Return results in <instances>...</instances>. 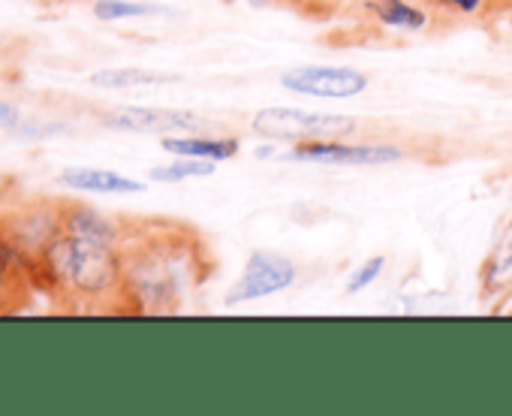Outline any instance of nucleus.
Returning a JSON list of instances; mask_svg holds the SVG:
<instances>
[{"mask_svg":"<svg viewBox=\"0 0 512 416\" xmlns=\"http://www.w3.org/2000/svg\"><path fill=\"white\" fill-rule=\"evenodd\" d=\"M124 311L178 314L211 278V254L181 224L136 227L124 248Z\"/></svg>","mask_w":512,"mask_h":416,"instance_id":"1","label":"nucleus"},{"mask_svg":"<svg viewBox=\"0 0 512 416\" xmlns=\"http://www.w3.org/2000/svg\"><path fill=\"white\" fill-rule=\"evenodd\" d=\"M31 278H40L52 296L79 311H124V254L121 248L58 233L34 260Z\"/></svg>","mask_w":512,"mask_h":416,"instance_id":"2","label":"nucleus"},{"mask_svg":"<svg viewBox=\"0 0 512 416\" xmlns=\"http://www.w3.org/2000/svg\"><path fill=\"white\" fill-rule=\"evenodd\" d=\"M256 136L272 142H314V139H353L362 127L350 115H329V112H308V109H287L272 106L260 109L250 118Z\"/></svg>","mask_w":512,"mask_h":416,"instance_id":"3","label":"nucleus"},{"mask_svg":"<svg viewBox=\"0 0 512 416\" xmlns=\"http://www.w3.org/2000/svg\"><path fill=\"white\" fill-rule=\"evenodd\" d=\"M281 160L293 163H323V166H389L404 160L401 145L386 142H353V139H314L290 145Z\"/></svg>","mask_w":512,"mask_h":416,"instance_id":"4","label":"nucleus"},{"mask_svg":"<svg viewBox=\"0 0 512 416\" xmlns=\"http://www.w3.org/2000/svg\"><path fill=\"white\" fill-rule=\"evenodd\" d=\"M299 281V266L275 251H253L244 260V269L238 275V281L229 287L226 293V305L235 308L241 302H256L266 296H278L284 290H290Z\"/></svg>","mask_w":512,"mask_h":416,"instance_id":"5","label":"nucleus"},{"mask_svg":"<svg viewBox=\"0 0 512 416\" xmlns=\"http://www.w3.org/2000/svg\"><path fill=\"white\" fill-rule=\"evenodd\" d=\"M100 124L115 133H148V136H172V133H202L208 124L202 115L187 109H163V106H112L100 112Z\"/></svg>","mask_w":512,"mask_h":416,"instance_id":"6","label":"nucleus"},{"mask_svg":"<svg viewBox=\"0 0 512 416\" xmlns=\"http://www.w3.org/2000/svg\"><path fill=\"white\" fill-rule=\"evenodd\" d=\"M371 79L362 70L353 67H329V64H308L293 67L281 76V88L299 97H317V100H350L365 94Z\"/></svg>","mask_w":512,"mask_h":416,"instance_id":"7","label":"nucleus"},{"mask_svg":"<svg viewBox=\"0 0 512 416\" xmlns=\"http://www.w3.org/2000/svg\"><path fill=\"white\" fill-rule=\"evenodd\" d=\"M10 242H16L31 260L43 254V248L61 233V205H31L25 212L13 215L7 227H0Z\"/></svg>","mask_w":512,"mask_h":416,"instance_id":"8","label":"nucleus"},{"mask_svg":"<svg viewBox=\"0 0 512 416\" xmlns=\"http://www.w3.org/2000/svg\"><path fill=\"white\" fill-rule=\"evenodd\" d=\"M61 230L79 239H91L100 245H112V248H124L127 236L133 227L121 224L118 218L100 212L97 205L88 202H61Z\"/></svg>","mask_w":512,"mask_h":416,"instance_id":"9","label":"nucleus"},{"mask_svg":"<svg viewBox=\"0 0 512 416\" xmlns=\"http://www.w3.org/2000/svg\"><path fill=\"white\" fill-rule=\"evenodd\" d=\"M58 184L70 193H88V196H133L145 190L142 181L103 166H67L58 172Z\"/></svg>","mask_w":512,"mask_h":416,"instance_id":"10","label":"nucleus"},{"mask_svg":"<svg viewBox=\"0 0 512 416\" xmlns=\"http://www.w3.org/2000/svg\"><path fill=\"white\" fill-rule=\"evenodd\" d=\"M479 290H482L485 299H506V296H512V212H509V218H506L494 248L482 260Z\"/></svg>","mask_w":512,"mask_h":416,"instance_id":"11","label":"nucleus"},{"mask_svg":"<svg viewBox=\"0 0 512 416\" xmlns=\"http://www.w3.org/2000/svg\"><path fill=\"white\" fill-rule=\"evenodd\" d=\"M365 13L377 28L398 34H422L437 25L434 13L419 0H380L374 7H365Z\"/></svg>","mask_w":512,"mask_h":416,"instance_id":"12","label":"nucleus"},{"mask_svg":"<svg viewBox=\"0 0 512 416\" xmlns=\"http://www.w3.org/2000/svg\"><path fill=\"white\" fill-rule=\"evenodd\" d=\"M160 145L172 157H193V160H208V163L232 160L241 151V139L238 136H205V133L160 136Z\"/></svg>","mask_w":512,"mask_h":416,"instance_id":"13","label":"nucleus"},{"mask_svg":"<svg viewBox=\"0 0 512 416\" xmlns=\"http://www.w3.org/2000/svg\"><path fill=\"white\" fill-rule=\"evenodd\" d=\"M31 269L34 260L0 233V314L10 311L13 299H19L16 293L25 287V281H31Z\"/></svg>","mask_w":512,"mask_h":416,"instance_id":"14","label":"nucleus"},{"mask_svg":"<svg viewBox=\"0 0 512 416\" xmlns=\"http://www.w3.org/2000/svg\"><path fill=\"white\" fill-rule=\"evenodd\" d=\"M88 82L100 91H148V88L172 85L178 82V76H166V73H154L142 67H106V70L91 73Z\"/></svg>","mask_w":512,"mask_h":416,"instance_id":"15","label":"nucleus"},{"mask_svg":"<svg viewBox=\"0 0 512 416\" xmlns=\"http://www.w3.org/2000/svg\"><path fill=\"white\" fill-rule=\"evenodd\" d=\"M94 19L103 25L139 22V19H172L175 13L160 4H142V0H94Z\"/></svg>","mask_w":512,"mask_h":416,"instance_id":"16","label":"nucleus"},{"mask_svg":"<svg viewBox=\"0 0 512 416\" xmlns=\"http://www.w3.org/2000/svg\"><path fill=\"white\" fill-rule=\"evenodd\" d=\"M214 166L217 163H208V160L172 157L169 163L151 166L148 178L157 181V184H181V181H190V178H208V175H214Z\"/></svg>","mask_w":512,"mask_h":416,"instance_id":"17","label":"nucleus"},{"mask_svg":"<svg viewBox=\"0 0 512 416\" xmlns=\"http://www.w3.org/2000/svg\"><path fill=\"white\" fill-rule=\"evenodd\" d=\"M419 4H425L437 25L440 22H476V19H485L491 13L488 0H419Z\"/></svg>","mask_w":512,"mask_h":416,"instance_id":"18","label":"nucleus"},{"mask_svg":"<svg viewBox=\"0 0 512 416\" xmlns=\"http://www.w3.org/2000/svg\"><path fill=\"white\" fill-rule=\"evenodd\" d=\"M70 133H73L70 121H22L19 127L10 130V136L19 142H52Z\"/></svg>","mask_w":512,"mask_h":416,"instance_id":"19","label":"nucleus"},{"mask_svg":"<svg viewBox=\"0 0 512 416\" xmlns=\"http://www.w3.org/2000/svg\"><path fill=\"white\" fill-rule=\"evenodd\" d=\"M383 272H386V257H383V254H374V257H368L365 263H359V266L350 272L344 290H347L350 296H359V293H365L368 287H374V284L380 281Z\"/></svg>","mask_w":512,"mask_h":416,"instance_id":"20","label":"nucleus"},{"mask_svg":"<svg viewBox=\"0 0 512 416\" xmlns=\"http://www.w3.org/2000/svg\"><path fill=\"white\" fill-rule=\"evenodd\" d=\"M287 7H296L302 10L305 16H314V19H329V16H338L344 7H359V0H284Z\"/></svg>","mask_w":512,"mask_h":416,"instance_id":"21","label":"nucleus"},{"mask_svg":"<svg viewBox=\"0 0 512 416\" xmlns=\"http://www.w3.org/2000/svg\"><path fill=\"white\" fill-rule=\"evenodd\" d=\"M25 121V112L16 100L0 97V130H13Z\"/></svg>","mask_w":512,"mask_h":416,"instance_id":"22","label":"nucleus"},{"mask_svg":"<svg viewBox=\"0 0 512 416\" xmlns=\"http://www.w3.org/2000/svg\"><path fill=\"white\" fill-rule=\"evenodd\" d=\"M491 13H512V0H488Z\"/></svg>","mask_w":512,"mask_h":416,"instance_id":"23","label":"nucleus"},{"mask_svg":"<svg viewBox=\"0 0 512 416\" xmlns=\"http://www.w3.org/2000/svg\"><path fill=\"white\" fill-rule=\"evenodd\" d=\"M247 7H253V10H266V7H278V4H284V0H244Z\"/></svg>","mask_w":512,"mask_h":416,"instance_id":"24","label":"nucleus"},{"mask_svg":"<svg viewBox=\"0 0 512 416\" xmlns=\"http://www.w3.org/2000/svg\"><path fill=\"white\" fill-rule=\"evenodd\" d=\"M374 4H380V0H359V7L365 10V7H374Z\"/></svg>","mask_w":512,"mask_h":416,"instance_id":"25","label":"nucleus"}]
</instances>
